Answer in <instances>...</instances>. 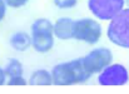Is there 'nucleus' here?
<instances>
[{"label":"nucleus","mask_w":129,"mask_h":94,"mask_svg":"<svg viewBox=\"0 0 129 94\" xmlns=\"http://www.w3.org/2000/svg\"><path fill=\"white\" fill-rule=\"evenodd\" d=\"M5 74L8 78H11V77H18V75H23L24 73V68H23V64L20 63L19 59L16 58H11L8 60L5 68Z\"/></svg>","instance_id":"11"},{"label":"nucleus","mask_w":129,"mask_h":94,"mask_svg":"<svg viewBox=\"0 0 129 94\" xmlns=\"http://www.w3.org/2000/svg\"><path fill=\"white\" fill-rule=\"evenodd\" d=\"M98 83L104 87L125 85L129 83L128 68L120 63H112L98 74Z\"/></svg>","instance_id":"6"},{"label":"nucleus","mask_w":129,"mask_h":94,"mask_svg":"<svg viewBox=\"0 0 129 94\" xmlns=\"http://www.w3.org/2000/svg\"><path fill=\"white\" fill-rule=\"evenodd\" d=\"M4 1L8 5V8H13V9L23 8L29 3V0H4Z\"/></svg>","instance_id":"14"},{"label":"nucleus","mask_w":129,"mask_h":94,"mask_svg":"<svg viewBox=\"0 0 129 94\" xmlns=\"http://www.w3.org/2000/svg\"><path fill=\"white\" fill-rule=\"evenodd\" d=\"M10 47L16 51H26L29 48L31 47V37L30 34H28L26 32L19 30L15 32L11 37H10Z\"/></svg>","instance_id":"9"},{"label":"nucleus","mask_w":129,"mask_h":94,"mask_svg":"<svg viewBox=\"0 0 129 94\" xmlns=\"http://www.w3.org/2000/svg\"><path fill=\"white\" fill-rule=\"evenodd\" d=\"M6 10H8V5L5 4L4 0H0V23L5 19V16H6Z\"/></svg>","instance_id":"15"},{"label":"nucleus","mask_w":129,"mask_h":94,"mask_svg":"<svg viewBox=\"0 0 129 94\" xmlns=\"http://www.w3.org/2000/svg\"><path fill=\"white\" fill-rule=\"evenodd\" d=\"M51 77L55 85H74L85 83L91 78V74L85 69L83 58H78L54 65Z\"/></svg>","instance_id":"1"},{"label":"nucleus","mask_w":129,"mask_h":94,"mask_svg":"<svg viewBox=\"0 0 129 94\" xmlns=\"http://www.w3.org/2000/svg\"><path fill=\"white\" fill-rule=\"evenodd\" d=\"M73 25L74 20L70 18H59L53 25V34L60 40L73 39Z\"/></svg>","instance_id":"8"},{"label":"nucleus","mask_w":129,"mask_h":94,"mask_svg":"<svg viewBox=\"0 0 129 94\" xmlns=\"http://www.w3.org/2000/svg\"><path fill=\"white\" fill-rule=\"evenodd\" d=\"M125 1V5H127V8H129V0H124Z\"/></svg>","instance_id":"17"},{"label":"nucleus","mask_w":129,"mask_h":94,"mask_svg":"<svg viewBox=\"0 0 129 94\" xmlns=\"http://www.w3.org/2000/svg\"><path fill=\"white\" fill-rule=\"evenodd\" d=\"M107 37L114 45L129 49V8H124L112 20H109Z\"/></svg>","instance_id":"3"},{"label":"nucleus","mask_w":129,"mask_h":94,"mask_svg":"<svg viewBox=\"0 0 129 94\" xmlns=\"http://www.w3.org/2000/svg\"><path fill=\"white\" fill-rule=\"evenodd\" d=\"M28 84L30 85H50L53 84V77H51V72L46 70V69H38L35 72H33V74L30 75Z\"/></svg>","instance_id":"10"},{"label":"nucleus","mask_w":129,"mask_h":94,"mask_svg":"<svg viewBox=\"0 0 129 94\" xmlns=\"http://www.w3.org/2000/svg\"><path fill=\"white\" fill-rule=\"evenodd\" d=\"M53 3L59 9H72L78 4V0H53Z\"/></svg>","instance_id":"12"},{"label":"nucleus","mask_w":129,"mask_h":94,"mask_svg":"<svg viewBox=\"0 0 129 94\" xmlns=\"http://www.w3.org/2000/svg\"><path fill=\"white\" fill-rule=\"evenodd\" d=\"M6 80H8V77L5 74V70H4V68L0 67V85L6 84Z\"/></svg>","instance_id":"16"},{"label":"nucleus","mask_w":129,"mask_h":94,"mask_svg":"<svg viewBox=\"0 0 129 94\" xmlns=\"http://www.w3.org/2000/svg\"><path fill=\"white\" fill-rule=\"evenodd\" d=\"M6 84H9V85H26L28 84V80L23 75H18V77L8 78Z\"/></svg>","instance_id":"13"},{"label":"nucleus","mask_w":129,"mask_h":94,"mask_svg":"<svg viewBox=\"0 0 129 94\" xmlns=\"http://www.w3.org/2000/svg\"><path fill=\"white\" fill-rule=\"evenodd\" d=\"M103 34V28L98 19L93 18H82L74 20L73 25V39L83 42L85 44L94 45L96 44Z\"/></svg>","instance_id":"4"},{"label":"nucleus","mask_w":129,"mask_h":94,"mask_svg":"<svg viewBox=\"0 0 129 94\" xmlns=\"http://www.w3.org/2000/svg\"><path fill=\"white\" fill-rule=\"evenodd\" d=\"M54 23L50 19L39 18L34 20L30 28L31 48L38 53H48L54 47V34H53Z\"/></svg>","instance_id":"2"},{"label":"nucleus","mask_w":129,"mask_h":94,"mask_svg":"<svg viewBox=\"0 0 129 94\" xmlns=\"http://www.w3.org/2000/svg\"><path fill=\"white\" fill-rule=\"evenodd\" d=\"M85 69L91 74H99L104 68L113 63V53L108 48H95L83 56Z\"/></svg>","instance_id":"7"},{"label":"nucleus","mask_w":129,"mask_h":94,"mask_svg":"<svg viewBox=\"0 0 129 94\" xmlns=\"http://www.w3.org/2000/svg\"><path fill=\"white\" fill-rule=\"evenodd\" d=\"M125 8L124 0H88L89 11L102 21L112 20Z\"/></svg>","instance_id":"5"}]
</instances>
